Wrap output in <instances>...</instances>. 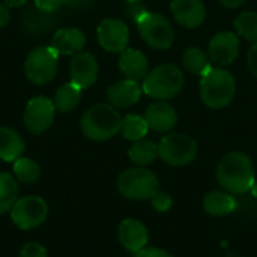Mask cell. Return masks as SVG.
Returning a JSON list of instances; mask_svg holds the SVG:
<instances>
[{
    "label": "cell",
    "mask_w": 257,
    "mask_h": 257,
    "mask_svg": "<svg viewBox=\"0 0 257 257\" xmlns=\"http://www.w3.org/2000/svg\"><path fill=\"white\" fill-rule=\"evenodd\" d=\"M218 184L230 194H244L251 191L256 176L248 155L244 152H230L224 155L217 167Z\"/></svg>",
    "instance_id": "6da1fadb"
},
{
    "label": "cell",
    "mask_w": 257,
    "mask_h": 257,
    "mask_svg": "<svg viewBox=\"0 0 257 257\" xmlns=\"http://www.w3.org/2000/svg\"><path fill=\"white\" fill-rule=\"evenodd\" d=\"M122 117L111 104H96L81 117L83 134L95 142H105L120 133Z\"/></svg>",
    "instance_id": "7a4b0ae2"
},
{
    "label": "cell",
    "mask_w": 257,
    "mask_h": 257,
    "mask_svg": "<svg viewBox=\"0 0 257 257\" xmlns=\"http://www.w3.org/2000/svg\"><path fill=\"white\" fill-rule=\"evenodd\" d=\"M235 78L223 68H209L200 80V95L203 102L211 108L229 105L235 96Z\"/></svg>",
    "instance_id": "3957f363"
},
{
    "label": "cell",
    "mask_w": 257,
    "mask_h": 257,
    "mask_svg": "<svg viewBox=\"0 0 257 257\" xmlns=\"http://www.w3.org/2000/svg\"><path fill=\"white\" fill-rule=\"evenodd\" d=\"M184 87V74L175 65H161L149 72L143 81V92L155 99H170Z\"/></svg>",
    "instance_id": "277c9868"
},
{
    "label": "cell",
    "mask_w": 257,
    "mask_h": 257,
    "mask_svg": "<svg viewBox=\"0 0 257 257\" xmlns=\"http://www.w3.org/2000/svg\"><path fill=\"white\" fill-rule=\"evenodd\" d=\"M160 182L154 172L134 167L122 172L117 178V188L125 199L130 200H148L158 191Z\"/></svg>",
    "instance_id": "5b68a950"
},
{
    "label": "cell",
    "mask_w": 257,
    "mask_h": 257,
    "mask_svg": "<svg viewBox=\"0 0 257 257\" xmlns=\"http://www.w3.org/2000/svg\"><path fill=\"white\" fill-rule=\"evenodd\" d=\"M59 53L50 47L33 48L24 60V72L30 83L36 86H44L50 83L57 72Z\"/></svg>",
    "instance_id": "8992f818"
},
{
    "label": "cell",
    "mask_w": 257,
    "mask_h": 257,
    "mask_svg": "<svg viewBox=\"0 0 257 257\" xmlns=\"http://www.w3.org/2000/svg\"><path fill=\"white\" fill-rule=\"evenodd\" d=\"M136 23L140 36L149 47L157 50H167L172 47L175 32L166 17L146 11Z\"/></svg>",
    "instance_id": "52a82bcc"
},
{
    "label": "cell",
    "mask_w": 257,
    "mask_h": 257,
    "mask_svg": "<svg viewBox=\"0 0 257 257\" xmlns=\"http://www.w3.org/2000/svg\"><path fill=\"white\" fill-rule=\"evenodd\" d=\"M158 155L170 166H187L197 157V143L185 134L173 133L161 139Z\"/></svg>",
    "instance_id": "ba28073f"
},
{
    "label": "cell",
    "mask_w": 257,
    "mask_h": 257,
    "mask_svg": "<svg viewBox=\"0 0 257 257\" xmlns=\"http://www.w3.org/2000/svg\"><path fill=\"white\" fill-rule=\"evenodd\" d=\"M48 215V205L39 196H26L15 202L11 209L12 223L21 230H32L41 226Z\"/></svg>",
    "instance_id": "9c48e42d"
},
{
    "label": "cell",
    "mask_w": 257,
    "mask_h": 257,
    "mask_svg": "<svg viewBox=\"0 0 257 257\" xmlns=\"http://www.w3.org/2000/svg\"><path fill=\"white\" fill-rule=\"evenodd\" d=\"M56 105L47 96H36L30 99L24 110V125L32 134L45 133L54 122Z\"/></svg>",
    "instance_id": "30bf717a"
},
{
    "label": "cell",
    "mask_w": 257,
    "mask_h": 257,
    "mask_svg": "<svg viewBox=\"0 0 257 257\" xmlns=\"http://www.w3.org/2000/svg\"><path fill=\"white\" fill-rule=\"evenodd\" d=\"M130 30L126 24L116 18H107L98 26V42L110 53H122L126 50Z\"/></svg>",
    "instance_id": "8fae6325"
},
{
    "label": "cell",
    "mask_w": 257,
    "mask_h": 257,
    "mask_svg": "<svg viewBox=\"0 0 257 257\" xmlns=\"http://www.w3.org/2000/svg\"><path fill=\"white\" fill-rule=\"evenodd\" d=\"M98 72L99 66L93 54L86 51L74 54L69 65V77L74 84H77L80 89H89L95 84Z\"/></svg>",
    "instance_id": "7c38bea8"
},
{
    "label": "cell",
    "mask_w": 257,
    "mask_h": 257,
    "mask_svg": "<svg viewBox=\"0 0 257 257\" xmlns=\"http://www.w3.org/2000/svg\"><path fill=\"white\" fill-rule=\"evenodd\" d=\"M239 54V39L230 32H221L209 41V57L217 65H230Z\"/></svg>",
    "instance_id": "4fadbf2b"
},
{
    "label": "cell",
    "mask_w": 257,
    "mask_h": 257,
    "mask_svg": "<svg viewBox=\"0 0 257 257\" xmlns=\"http://www.w3.org/2000/svg\"><path fill=\"white\" fill-rule=\"evenodd\" d=\"M172 12L176 21L187 29L202 26L206 18V8L202 0H173Z\"/></svg>",
    "instance_id": "5bb4252c"
},
{
    "label": "cell",
    "mask_w": 257,
    "mask_h": 257,
    "mask_svg": "<svg viewBox=\"0 0 257 257\" xmlns=\"http://www.w3.org/2000/svg\"><path fill=\"white\" fill-rule=\"evenodd\" d=\"M119 241L131 253H139L148 245L149 233L146 226L134 218H126L119 224Z\"/></svg>",
    "instance_id": "9a60e30c"
},
{
    "label": "cell",
    "mask_w": 257,
    "mask_h": 257,
    "mask_svg": "<svg viewBox=\"0 0 257 257\" xmlns=\"http://www.w3.org/2000/svg\"><path fill=\"white\" fill-rule=\"evenodd\" d=\"M60 17L56 12H45L36 6L27 8L21 15V26L32 35H45L56 27Z\"/></svg>",
    "instance_id": "2e32d148"
},
{
    "label": "cell",
    "mask_w": 257,
    "mask_h": 257,
    "mask_svg": "<svg viewBox=\"0 0 257 257\" xmlns=\"http://www.w3.org/2000/svg\"><path fill=\"white\" fill-rule=\"evenodd\" d=\"M142 96V89L134 80H122L107 89V99L116 108H126L134 105Z\"/></svg>",
    "instance_id": "e0dca14e"
},
{
    "label": "cell",
    "mask_w": 257,
    "mask_h": 257,
    "mask_svg": "<svg viewBox=\"0 0 257 257\" xmlns=\"http://www.w3.org/2000/svg\"><path fill=\"white\" fill-rule=\"evenodd\" d=\"M145 119L151 130L157 133L172 131L178 122V114L175 108L166 102H154L145 111Z\"/></svg>",
    "instance_id": "ac0fdd59"
},
{
    "label": "cell",
    "mask_w": 257,
    "mask_h": 257,
    "mask_svg": "<svg viewBox=\"0 0 257 257\" xmlns=\"http://www.w3.org/2000/svg\"><path fill=\"white\" fill-rule=\"evenodd\" d=\"M86 44V36L80 29L65 27L59 29L51 38V47L63 56L77 54L83 50Z\"/></svg>",
    "instance_id": "d6986e66"
},
{
    "label": "cell",
    "mask_w": 257,
    "mask_h": 257,
    "mask_svg": "<svg viewBox=\"0 0 257 257\" xmlns=\"http://www.w3.org/2000/svg\"><path fill=\"white\" fill-rule=\"evenodd\" d=\"M148 68L149 65H148L146 56L142 51L126 48L120 53L119 69L125 75V78L134 80V81L143 80L148 75Z\"/></svg>",
    "instance_id": "ffe728a7"
},
{
    "label": "cell",
    "mask_w": 257,
    "mask_h": 257,
    "mask_svg": "<svg viewBox=\"0 0 257 257\" xmlns=\"http://www.w3.org/2000/svg\"><path fill=\"white\" fill-rule=\"evenodd\" d=\"M23 137L12 128L0 126V160L5 163L17 161L24 152Z\"/></svg>",
    "instance_id": "44dd1931"
},
{
    "label": "cell",
    "mask_w": 257,
    "mask_h": 257,
    "mask_svg": "<svg viewBox=\"0 0 257 257\" xmlns=\"http://www.w3.org/2000/svg\"><path fill=\"white\" fill-rule=\"evenodd\" d=\"M203 209L206 214L212 217H224L236 209V200L233 199V194L227 191L215 190L205 196Z\"/></svg>",
    "instance_id": "7402d4cb"
},
{
    "label": "cell",
    "mask_w": 257,
    "mask_h": 257,
    "mask_svg": "<svg viewBox=\"0 0 257 257\" xmlns=\"http://www.w3.org/2000/svg\"><path fill=\"white\" fill-rule=\"evenodd\" d=\"M81 90L83 89H80L72 81L59 87L54 95V99H53L56 110L66 113V111H72L74 108H77V105L81 101Z\"/></svg>",
    "instance_id": "603a6c76"
},
{
    "label": "cell",
    "mask_w": 257,
    "mask_h": 257,
    "mask_svg": "<svg viewBox=\"0 0 257 257\" xmlns=\"http://www.w3.org/2000/svg\"><path fill=\"white\" fill-rule=\"evenodd\" d=\"M128 155L133 163L137 166H149L152 164L160 155H158V145L149 140H139L134 142V145L130 148Z\"/></svg>",
    "instance_id": "cb8c5ba5"
},
{
    "label": "cell",
    "mask_w": 257,
    "mask_h": 257,
    "mask_svg": "<svg viewBox=\"0 0 257 257\" xmlns=\"http://www.w3.org/2000/svg\"><path fill=\"white\" fill-rule=\"evenodd\" d=\"M18 200V184L6 172H0V215L12 209Z\"/></svg>",
    "instance_id": "d4e9b609"
},
{
    "label": "cell",
    "mask_w": 257,
    "mask_h": 257,
    "mask_svg": "<svg viewBox=\"0 0 257 257\" xmlns=\"http://www.w3.org/2000/svg\"><path fill=\"white\" fill-rule=\"evenodd\" d=\"M148 131H149V125L146 119L139 114H128L122 119L120 133L130 142L142 140L148 134Z\"/></svg>",
    "instance_id": "484cf974"
},
{
    "label": "cell",
    "mask_w": 257,
    "mask_h": 257,
    "mask_svg": "<svg viewBox=\"0 0 257 257\" xmlns=\"http://www.w3.org/2000/svg\"><path fill=\"white\" fill-rule=\"evenodd\" d=\"M184 66L188 72L191 74H199V75H203L209 68H211V63H209V57L208 54L197 48V47H191L188 48L185 53H184Z\"/></svg>",
    "instance_id": "4316f807"
},
{
    "label": "cell",
    "mask_w": 257,
    "mask_h": 257,
    "mask_svg": "<svg viewBox=\"0 0 257 257\" xmlns=\"http://www.w3.org/2000/svg\"><path fill=\"white\" fill-rule=\"evenodd\" d=\"M14 173L20 182L33 184L39 179L41 169H39L38 163H35L33 160L20 157L17 161H14Z\"/></svg>",
    "instance_id": "83f0119b"
},
{
    "label": "cell",
    "mask_w": 257,
    "mask_h": 257,
    "mask_svg": "<svg viewBox=\"0 0 257 257\" xmlns=\"http://www.w3.org/2000/svg\"><path fill=\"white\" fill-rule=\"evenodd\" d=\"M235 29L238 35L248 41H256L257 42V14L256 12H242L241 15L236 17L235 20Z\"/></svg>",
    "instance_id": "f1b7e54d"
},
{
    "label": "cell",
    "mask_w": 257,
    "mask_h": 257,
    "mask_svg": "<svg viewBox=\"0 0 257 257\" xmlns=\"http://www.w3.org/2000/svg\"><path fill=\"white\" fill-rule=\"evenodd\" d=\"M151 205L155 211L158 212H167L172 206H173V199L169 193L166 191H157L151 199Z\"/></svg>",
    "instance_id": "f546056e"
},
{
    "label": "cell",
    "mask_w": 257,
    "mask_h": 257,
    "mask_svg": "<svg viewBox=\"0 0 257 257\" xmlns=\"http://www.w3.org/2000/svg\"><path fill=\"white\" fill-rule=\"evenodd\" d=\"M20 257H47V250L38 242H27L21 248Z\"/></svg>",
    "instance_id": "4dcf8cb0"
},
{
    "label": "cell",
    "mask_w": 257,
    "mask_h": 257,
    "mask_svg": "<svg viewBox=\"0 0 257 257\" xmlns=\"http://www.w3.org/2000/svg\"><path fill=\"white\" fill-rule=\"evenodd\" d=\"M62 5L63 0H35V6L45 12H57Z\"/></svg>",
    "instance_id": "1f68e13d"
},
{
    "label": "cell",
    "mask_w": 257,
    "mask_h": 257,
    "mask_svg": "<svg viewBox=\"0 0 257 257\" xmlns=\"http://www.w3.org/2000/svg\"><path fill=\"white\" fill-rule=\"evenodd\" d=\"M136 257H173L169 251L157 247H145L139 253H136Z\"/></svg>",
    "instance_id": "d6a6232c"
},
{
    "label": "cell",
    "mask_w": 257,
    "mask_h": 257,
    "mask_svg": "<svg viewBox=\"0 0 257 257\" xmlns=\"http://www.w3.org/2000/svg\"><path fill=\"white\" fill-rule=\"evenodd\" d=\"M146 11L148 9L140 2H137V3H128V8H126V14H128V17L133 21H137Z\"/></svg>",
    "instance_id": "836d02e7"
},
{
    "label": "cell",
    "mask_w": 257,
    "mask_h": 257,
    "mask_svg": "<svg viewBox=\"0 0 257 257\" xmlns=\"http://www.w3.org/2000/svg\"><path fill=\"white\" fill-rule=\"evenodd\" d=\"M247 63H248V68H250L251 74L257 77V42L250 48V51H248Z\"/></svg>",
    "instance_id": "e575fe53"
},
{
    "label": "cell",
    "mask_w": 257,
    "mask_h": 257,
    "mask_svg": "<svg viewBox=\"0 0 257 257\" xmlns=\"http://www.w3.org/2000/svg\"><path fill=\"white\" fill-rule=\"evenodd\" d=\"M96 0H63V5L74 9H86L92 6Z\"/></svg>",
    "instance_id": "d590c367"
},
{
    "label": "cell",
    "mask_w": 257,
    "mask_h": 257,
    "mask_svg": "<svg viewBox=\"0 0 257 257\" xmlns=\"http://www.w3.org/2000/svg\"><path fill=\"white\" fill-rule=\"evenodd\" d=\"M11 21V12H9V8L0 2V29L6 27Z\"/></svg>",
    "instance_id": "8d00e7d4"
},
{
    "label": "cell",
    "mask_w": 257,
    "mask_h": 257,
    "mask_svg": "<svg viewBox=\"0 0 257 257\" xmlns=\"http://www.w3.org/2000/svg\"><path fill=\"white\" fill-rule=\"evenodd\" d=\"M2 3H5L8 8H21L27 3V0H2Z\"/></svg>",
    "instance_id": "74e56055"
},
{
    "label": "cell",
    "mask_w": 257,
    "mask_h": 257,
    "mask_svg": "<svg viewBox=\"0 0 257 257\" xmlns=\"http://www.w3.org/2000/svg\"><path fill=\"white\" fill-rule=\"evenodd\" d=\"M226 8H238L241 6L245 0H220Z\"/></svg>",
    "instance_id": "f35d334b"
},
{
    "label": "cell",
    "mask_w": 257,
    "mask_h": 257,
    "mask_svg": "<svg viewBox=\"0 0 257 257\" xmlns=\"http://www.w3.org/2000/svg\"><path fill=\"white\" fill-rule=\"evenodd\" d=\"M251 193H253L254 197H257V181H254V185H253V188H251Z\"/></svg>",
    "instance_id": "ab89813d"
},
{
    "label": "cell",
    "mask_w": 257,
    "mask_h": 257,
    "mask_svg": "<svg viewBox=\"0 0 257 257\" xmlns=\"http://www.w3.org/2000/svg\"><path fill=\"white\" fill-rule=\"evenodd\" d=\"M128 3H137V2H140V0H126Z\"/></svg>",
    "instance_id": "60d3db41"
}]
</instances>
